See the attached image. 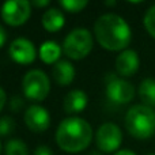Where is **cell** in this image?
I'll return each mask as SVG.
<instances>
[{
    "label": "cell",
    "mask_w": 155,
    "mask_h": 155,
    "mask_svg": "<svg viewBox=\"0 0 155 155\" xmlns=\"http://www.w3.org/2000/svg\"><path fill=\"white\" fill-rule=\"evenodd\" d=\"M94 35L102 48L107 51H125L132 40L128 22L117 14H104L94 23Z\"/></svg>",
    "instance_id": "1"
},
{
    "label": "cell",
    "mask_w": 155,
    "mask_h": 155,
    "mask_svg": "<svg viewBox=\"0 0 155 155\" xmlns=\"http://www.w3.org/2000/svg\"><path fill=\"white\" fill-rule=\"evenodd\" d=\"M93 140V128L80 117H67L56 129V143L63 151L76 154L86 150Z\"/></svg>",
    "instance_id": "2"
},
{
    "label": "cell",
    "mask_w": 155,
    "mask_h": 155,
    "mask_svg": "<svg viewBox=\"0 0 155 155\" xmlns=\"http://www.w3.org/2000/svg\"><path fill=\"white\" fill-rule=\"evenodd\" d=\"M125 128L136 139L153 137L155 135V110L143 104L131 106L125 114Z\"/></svg>",
    "instance_id": "3"
},
{
    "label": "cell",
    "mask_w": 155,
    "mask_h": 155,
    "mask_svg": "<svg viewBox=\"0 0 155 155\" xmlns=\"http://www.w3.org/2000/svg\"><path fill=\"white\" fill-rule=\"evenodd\" d=\"M94 45L93 34L84 27H76L71 30L64 38L63 52L72 60H82L91 52Z\"/></svg>",
    "instance_id": "4"
},
{
    "label": "cell",
    "mask_w": 155,
    "mask_h": 155,
    "mask_svg": "<svg viewBox=\"0 0 155 155\" xmlns=\"http://www.w3.org/2000/svg\"><path fill=\"white\" fill-rule=\"evenodd\" d=\"M22 90L26 98L37 102L44 101L51 91V80L44 71L30 70L23 76Z\"/></svg>",
    "instance_id": "5"
},
{
    "label": "cell",
    "mask_w": 155,
    "mask_h": 155,
    "mask_svg": "<svg viewBox=\"0 0 155 155\" xmlns=\"http://www.w3.org/2000/svg\"><path fill=\"white\" fill-rule=\"evenodd\" d=\"M123 142V132L114 123H104L95 132V144L102 153H114Z\"/></svg>",
    "instance_id": "6"
},
{
    "label": "cell",
    "mask_w": 155,
    "mask_h": 155,
    "mask_svg": "<svg viewBox=\"0 0 155 155\" xmlns=\"http://www.w3.org/2000/svg\"><path fill=\"white\" fill-rule=\"evenodd\" d=\"M106 95L110 101L116 104H128L135 97V87L131 82L120 79L114 74H109L106 78Z\"/></svg>",
    "instance_id": "7"
},
{
    "label": "cell",
    "mask_w": 155,
    "mask_h": 155,
    "mask_svg": "<svg viewBox=\"0 0 155 155\" xmlns=\"http://www.w3.org/2000/svg\"><path fill=\"white\" fill-rule=\"evenodd\" d=\"M2 18L10 26H21L26 23L31 15L30 2L27 0H8L2 5Z\"/></svg>",
    "instance_id": "8"
},
{
    "label": "cell",
    "mask_w": 155,
    "mask_h": 155,
    "mask_svg": "<svg viewBox=\"0 0 155 155\" xmlns=\"http://www.w3.org/2000/svg\"><path fill=\"white\" fill-rule=\"evenodd\" d=\"M8 54H10V57L14 61L19 63V64H30V63H33L35 60L37 51H35L34 44L30 40L19 37L15 38L10 44Z\"/></svg>",
    "instance_id": "9"
},
{
    "label": "cell",
    "mask_w": 155,
    "mask_h": 155,
    "mask_svg": "<svg viewBox=\"0 0 155 155\" xmlns=\"http://www.w3.org/2000/svg\"><path fill=\"white\" fill-rule=\"evenodd\" d=\"M25 123L33 132H44L51 125V116L41 105H31L25 112Z\"/></svg>",
    "instance_id": "10"
},
{
    "label": "cell",
    "mask_w": 155,
    "mask_h": 155,
    "mask_svg": "<svg viewBox=\"0 0 155 155\" xmlns=\"http://www.w3.org/2000/svg\"><path fill=\"white\" fill-rule=\"evenodd\" d=\"M140 65L139 54L134 49H125L116 57V71L121 76H132L137 72Z\"/></svg>",
    "instance_id": "11"
},
{
    "label": "cell",
    "mask_w": 155,
    "mask_h": 155,
    "mask_svg": "<svg viewBox=\"0 0 155 155\" xmlns=\"http://www.w3.org/2000/svg\"><path fill=\"white\" fill-rule=\"evenodd\" d=\"M87 94L83 90H71L67 95L64 97L63 101V109L68 114H74V113H80L82 110L86 109L87 106Z\"/></svg>",
    "instance_id": "12"
},
{
    "label": "cell",
    "mask_w": 155,
    "mask_h": 155,
    "mask_svg": "<svg viewBox=\"0 0 155 155\" xmlns=\"http://www.w3.org/2000/svg\"><path fill=\"white\" fill-rule=\"evenodd\" d=\"M75 67L72 63L68 60H59L56 64L53 65L52 70V76L59 84L67 86L75 79Z\"/></svg>",
    "instance_id": "13"
},
{
    "label": "cell",
    "mask_w": 155,
    "mask_h": 155,
    "mask_svg": "<svg viewBox=\"0 0 155 155\" xmlns=\"http://www.w3.org/2000/svg\"><path fill=\"white\" fill-rule=\"evenodd\" d=\"M65 23V16L60 8L52 7L46 10L42 15V26L45 30L51 33L59 31Z\"/></svg>",
    "instance_id": "14"
},
{
    "label": "cell",
    "mask_w": 155,
    "mask_h": 155,
    "mask_svg": "<svg viewBox=\"0 0 155 155\" xmlns=\"http://www.w3.org/2000/svg\"><path fill=\"white\" fill-rule=\"evenodd\" d=\"M63 48L56 41H45L40 46V57L45 64H56L60 59Z\"/></svg>",
    "instance_id": "15"
},
{
    "label": "cell",
    "mask_w": 155,
    "mask_h": 155,
    "mask_svg": "<svg viewBox=\"0 0 155 155\" xmlns=\"http://www.w3.org/2000/svg\"><path fill=\"white\" fill-rule=\"evenodd\" d=\"M139 97L142 99L143 105L154 106L155 105V79L146 78L140 82L139 86Z\"/></svg>",
    "instance_id": "16"
},
{
    "label": "cell",
    "mask_w": 155,
    "mask_h": 155,
    "mask_svg": "<svg viewBox=\"0 0 155 155\" xmlns=\"http://www.w3.org/2000/svg\"><path fill=\"white\" fill-rule=\"evenodd\" d=\"M5 155H29L27 146L21 139H11L4 146Z\"/></svg>",
    "instance_id": "17"
},
{
    "label": "cell",
    "mask_w": 155,
    "mask_h": 155,
    "mask_svg": "<svg viewBox=\"0 0 155 155\" xmlns=\"http://www.w3.org/2000/svg\"><path fill=\"white\" fill-rule=\"evenodd\" d=\"M143 25H144L147 33L153 38H155V4L151 5L144 14L143 18Z\"/></svg>",
    "instance_id": "18"
},
{
    "label": "cell",
    "mask_w": 155,
    "mask_h": 155,
    "mask_svg": "<svg viewBox=\"0 0 155 155\" xmlns=\"http://www.w3.org/2000/svg\"><path fill=\"white\" fill-rule=\"evenodd\" d=\"M88 4L87 0H60V5L68 12H79Z\"/></svg>",
    "instance_id": "19"
},
{
    "label": "cell",
    "mask_w": 155,
    "mask_h": 155,
    "mask_svg": "<svg viewBox=\"0 0 155 155\" xmlns=\"http://www.w3.org/2000/svg\"><path fill=\"white\" fill-rule=\"evenodd\" d=\"M14 129H15V123L12 118L8 116L0 117V136H8L14 132Z\"/></svg>",
    "instance_id": "20"
},
{
    "label": "cell",
    "mask_w": 155,
    "mask_h": 155,
    "mask_svg": "<svg viewBox=\"0 0 155 155\" xmlns=\"http://www.w3.org/2000/svg\"><path fill=\"white\" fill-rule=\"evenodd\" d=\"M23 99L21 98V97H18V95H15V97H12L11 98V101H10V107H11V110L12 112H19V110L23 107Z\"/></svg>",
    "instance_id": "21"
},
{
    "label": "cell",
    "mask_w": 155,
    "mask_h": 155,
    "mask_svg": "<svg viewBox=\"0 0 155 155\" xmlns=\"http://www.w3.org/2000/svg\"><path fill=\"white\" fill-rule=\"evenodd\" d=\"M34 155H53V151L48 146H38L34 151Z\"/></svg>",
    "instance_id": "22"
},
{
    "label": "cell",
    "mask_w": 155,
    "mask_h": 155,
    "mask_svg": "<svg viewBox=\"0 0 155 155\" xmlns=\"http://www.w3.org/2000/svg\"><path fill=\"white\" fill-rule=\"evenodd\" d=\"M5 102H7V94H5V91L3 90L2 87H0V112H2V109L4 107Z\"/></svg>",
    "instance_id": "23"
},
{
    "label": "cell",
    "mask_w": 155,
    "mask_h": 155,
    "mask_svg": "<svg viewBox=\"0 0 155 155\" xmlns=\"http://www.w3.org/2000/svg\"><path fill=\"white\" fill-rule=\"evenodd\" d=\"M5 40H7V33H5L4 27L0 25V48L5 44Z\"/></svg>",
    "instance_id": "24"
},
{
    "label": "cell",
    "mask_w": 155,
    "mask_h": 155,
    "mask_svg": "<svg viewBox=\"0 0 155 155\" xmlns=\"http://www.w3.org/2000/svg\"><path fill=\"white\" fill-rule=\"evenodd\" d=\"M113 155H136V154H135L132 150H127L125 148V150H118L117 153H114Z\"/></svg>",
    "instance_id": "25"
},
{
    "label": "cell",
    "mask_w": 155,
    "mask_h": 155,
    "mask_svg": "<svg viewBox=\"0 0 155 155\" xmlns=\"http://www.w3.org/2000/svg\"><path fill=\"white\" fill-rule=\"evenodd\" d=\"M31 4H34V5H37V7H45V5H48L49 4V2L48 0H34V2H31Z\"/></svg>",
    "instance_id": "26"
},
{
    "label": "cell",
    "mask_w": 155,
    "mask_h": 155,
    "mask_svg": "<svg viewBox=\"0 0 155 155\" xmlns=\"http://www.w3.org/2000/svg\"><path fill=\"white\" fill-rule=\"evenodd\" d=\"M105 4L106 5H113V4H116V2H113V0L112 2H105Z\"/></svg>",
    "instance_id": "27"
},
{
    "label": "cell",
    "mask_w": 155,
    "mask_h": 155,
    "mask_svg": "<svg viewBox=\"0 0 155 155\" xmlns=\"http://www.w3.org/2000/svg\"><path fill=\"white\" fill-rule=\"evenodd\" d=\"M90 155H101V153H98V151H91Z\"/></svg>",
    "instance_id": "28"
},
{
    "label": "cell",
    "mask_w": 155,
    "mask_h": 155,
    "mask_svg": "<svg viewBox=\"0 0 155 155\" xmlns=\"http://www.w3.org/2000/svg\"><path fill=\"white\" fill-rule=\"evenodd\" d=\"M146 155H155L154 153H150V154H146Z\"/></svg>",
    "instance_id": "29"
},
{
    "label": "cell",
    "mask_w": 155,
    "mask_h": 155,
    "mask_svg": "<svg viewBox=\"0 0 155 155\" xmlns=\"http://www.w3.org/2000/svg\"><path fill=\"white\" fill-rule=\"evenodd\" d=\"M0 151H2V144H0Z\"/></svg>",
    "instance_id": "30"
}]
</instances>
